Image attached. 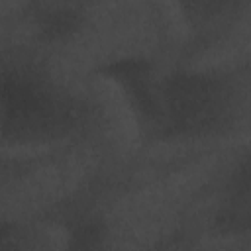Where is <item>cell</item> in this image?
<instances>
[{"label":"cell","mask_w":251,"mask_h":251,"mask_svg":"<svg viewBox=\"0 0 251 251\" xmlns=\"http://www.w3.org/2000/svg\"><path fill=\"white\" fill-rule=\"evenodd\" d=\"M88 110L63 90L49 73L24 57L4 59L2 137L4 145H39L63 141L86 122Z\"/></svg>","instance_id":"obj_1"},{"label":"cell","mask_w":251,"mask_h":251,"mask_svg":"<svg viewBox=\"0 0 251 251\" xmlns=\"http://www.w3.org/2000/svg\"><path fill=\"white\" fill-rule=\"evenodd\" d=\"M153 133L167 139H194L218 133L229 124L235 86L224 73L176 71L159 78Z\"/></svg>","instance_id":"obj_2"}]
</instances>
